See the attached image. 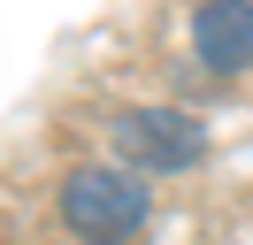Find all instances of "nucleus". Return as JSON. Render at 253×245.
<instances>
[{"label":"nucleus","mask_w":253,"mask_h":245,"mask_svg":"<svg viewBox=\"0 0 253 245\" xmlns=\"http://www.w3.org/2000/svg\"><path fill=\"white\" fill-rule=\"evenodd\" d=\"M108 138H115V153H123L130 176L138 168H192L200 161V122L176 115V107H123Z\"/></svg>","instance_id":"2"},{"label":"nucleus","mask_w":253,"mask_h":245,"mask_svg":"<svg viewBox=\"0 0 253 245\" xmlns=\"http://www.w3.org/2000/svg\"><path fill=\"white\" fill-rule=\"evenodd\" d=\"M192 54L215 77H246L253 69V0H207L192 15Z\"/></svg>","instance_id":"3"},{"label":"nucleus","mask_w":253,"mask_h":245,"mask_svg":"<svg viewBox=\"0 0 253 245\" xmlns=\"http://www.w3.org/2000/svg\"><path fill=\"white\" fill-rule=\"evenodd\" d=\"M146 214H154V199L130 168H69L62 176V222L84 245H123Z\"/></svg>","instance_id":"1"}]
</instances>
